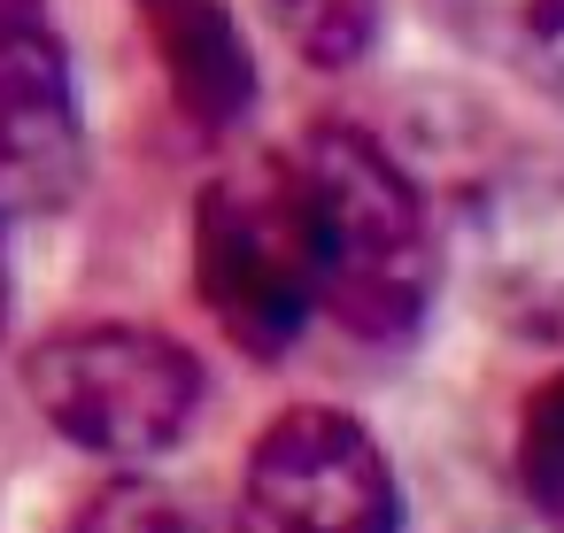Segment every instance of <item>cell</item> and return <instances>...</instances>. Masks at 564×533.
<instances>
[{
    "instance_id": "cell-7",
    "label": "cell",
    "mask_w": 564,
    "mask_h": 533,
    "mask_svg": "<svg viewBox=\"0 0 564 533\" xmlns=\"http://www.w3.org/2000/svg\"><path fill=\"white\" fill-rule=\"evenodd\" d=\"M148 40H155V63L171 78V101L194 132H240L256 117V55H248V32L232 24L225 0H132Z\"/></svg>"
},
{
    "instance_id": "cell-4",
    "label": "cell",
    "mask_w": 564,
    "mask_h": 533,
    "mask_svg": "<svg viewBox=\"0 0 564 533\" xmlns=\"http://www.w3.org/2000/svg\"><path fill=\"white\" fill-rule=\"evenodd\" d=\"M225 533H402V471L340 402H286L256 425Z\"/></svg>"
},
{
    "instance_id": "cell-5",
    "label": "cell",
    "mask_w": 564,
    "mask_h": 533,
    "mask_svg": "<svg viewBox=\"0 0 564 533\" xmlns=\"http://www.w3.org/2000/svg\"><path fill=\"white\" fill-rule=\"evenodd\" d=\"M86 186V94L47 0H0V225L63 217Z\"/></svg>"
},
{
    "instance_id": "cell-8",
    "label": "cell",
    "mask_w": 564,
    "mask_h": 533,
    "mask_svg": "<svg viewBox=\"0 0 564 533\" xmlns=\"http://www.w3.org/2000/svg\"><path fill=\"white\" fill-rule=\"evenodd\" d=\"M433 9L479 63L564 109V0H433Z\"/></svg>"
},
{
    "instance_id": "cell-2",
    "label": "cell",
    "mask_w": 564,
    "mask_h": 533,
    "mask_svg": "<svg viewBox=\"0 0 564 533\" xmlns=\"http://www.w3.org/2000/svg\"><path fill=\"white\" fill-rule=\"evenodd\" d=\"M24 402L40 410V425L94 456V464H163L209 410V363L194 340H178L171 325H140V317H70L47 325L24 363Z\"/></svg>"
},
{
    "instance_id": "cell-3",
    "label": "cell",
    "mask_w": 564,
    "mask_h": 533,
    "mask_svg": "<svg viewBox=\"0 0 564 533\" xmlns=\"http://www.w3.org/2000/svg\"><path fill=\"white\" fill-rule=\"evenodd\" d=\"M186 271H194V302L209 309V325L248 363H279L317 325V255H310V217H302L286 148L248 155L194 194Z\"/></svg>"
},
{
    "instance_id": "cell-9",
    "label": "cell",
    "mask_w": 564,
    "mask_h": 533,
    "mask_svg": "<svg viewBox=\"0 0 564 533\" xmlns=\"http://www.w3.org/2000/svg\"><path fill=\"white\" fill-rule=\"evenodd\" d=\"M63 533H225V518H209L186 487H171L155 464H117L70 518Z\"/></svg>"
},
{
    "instance_id": "cell-10",
    "label": "cell",
    "mask_w": 564,
    "mask_h": 533,
    "mask_svg": "<svg viewBox=\"0 0 564 533\" xmlns=\"http://www.w3.org/2000/svg\"><path fill=\"white\" fill-rule=\"evenodd\" d=\"M263 17H271V32L286 40L294 63H310V70H356L379 47L387 0H263Z\"/></svg>"
},
{
    "instance_id": "cell-6",
    "label": "cell",
    "mask_w": 564,
    "mask_h": 533,
    "mask_svg": "<svg viewBox=\"0 0 564 533\" xmlns=\"http://www.w3.org/2000/svg\"><path fill=\"white\" fill-rule=\"evenodd\" d=\"M464 255L487 317L564 348V155H518L471 186Z\"/></svg>"
},
{
    "instance_id": "cell-1",
    "label": "cell",
    "mask_w": 564,
    "mask_h": 533,
    "mask_svg": "<svg viewBox=\"0 0 564 533\" xmlns=\"http://www.w3.org/2000/svg\"><path fill=\"white\" fill-rule=\"evenodd\" d=\"M286 171L302 186L310 217V255H317V325L364 340V348H402L425 333L441 302V225L410 163L364 132V124H310L286 148Z\"/></svg>"
},
{
    "instance_id": "cell-12",
    "label": "cell",
    "mask_w": 564,
    "mask_h": 533,
    "mask_svg": "<svg viewBox=\"0 0 564 533\" xmlns=\"http://www.w3.org/2000/svg\"><path fill=\"white\" fill-rule=\"evenodd\" d=\"M17 317V263H9V225H0V333Z\"/></svg>"
},
{
    "instance_id": "cell-11",
    "label": "cell",
    "mask_w": 564,
    "mask_h": 533,
    "mask_svg": "<svg viewBox=\"0 0 564 533\" xmlns=\"http://www.w3.org/2000/svg\"><path fill=\"white\" fill-rule=\"evenodd\" d=\"M510 471H518V502L533 510V525L564 533V363L518 402Z\"/></svg>"
}]
</instances>
